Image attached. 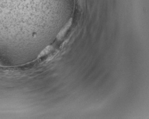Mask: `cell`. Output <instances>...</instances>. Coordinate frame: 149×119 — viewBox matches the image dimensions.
Instances as JSON below:
<instances>
[{"label":"cell","instance_id":"6da1fadb","mask_svg":"<svg viewBox=\"0 0 149 119\" xmlns=\"http://www.w3.org/2000/svg\"><path fill=\"white\" fill-rule=\"evenodd\" d=\"M71 24H72V19H70L69 20V21L67 23V24L65 25V26H64V28L61 29V30L58 34V35L57 36L58 39H60L65 35L66 32H67V30L68 29V28H70V26H71Z\"/></svg>","mask_w":149,"mask_h":119},{"label":"cell","instance_id":"7a4b0ae2","mask_svg":"<svg viewBox=\"0 0 149 119\" xmlns=\"http://www.w3.org/2000/svg\"><path fill=\"white\" fill-rule=\"evenodd\" d=\"M52 48L53 47H52V46H47L40 53V54H39V56H38V57L40 58V57H43V56H45V55H46V54H48L49 52H50L52 50Z\"/></svg>","mask_w":149,"mask_h":119}]
</instances>
